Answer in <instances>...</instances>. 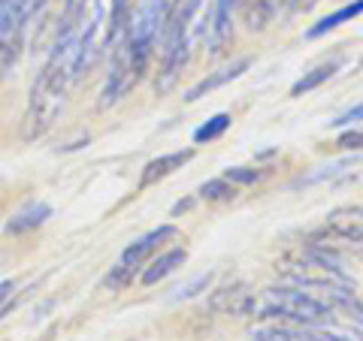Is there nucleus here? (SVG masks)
Wrapping results in <instances>:
<instances>
[{"mask_svg":"<svg viewBox=\"0 0 363 341\" xmlns=\"http://www.w3.org/2000/svg\"><path fill=\"white\" fill-rule=\"evenodd\" d=\"M73 54H76L73 42H52L49 58H45L43 70L30 85L28 109L25 118H21V139L25 142H37L61 118L67 91L73 85Z\"/></svg>","mask_w":363,"mask_h":341,"instance_id":"obj_1","label":"nucleus"},{"mask_svg":"<svg viewBox=\"0 0 363 341\" xmlns=\"http://www.w3.org/2000/svg\"><path fill=\"white\" fill-rule=\"evenodd\" d=\"M248 317H264V320L294 326H321L333 317V308L303 287H267L255 293Z\"/></svg>","mask_w":363,"mask_h":341,"instance_id":"obj_2","label":"nucleus"},{"mask_svg":"<svg viewBox=\"0 0 363 341\" xmlns=\"http://www.w3.org/2000/svg\"><path fill=\"white\" fill-rule=\"evenodd\" d=\"M200 9V0H169L167 18L161 28V73H157V94H167L176 85L182 67L188 64L191 45V21Z\"/></svg>","mask_w":363,"mask_h":341,"instance_id":"obj_3","label":"nucleus"},{"mask_svg":"<svg viewBox=\"0 0 363 341\" xmlns=\"http://www.w3.org/2000/svg\"><path fill=\"white\" fill-rule=\"evenodd\" d=\"M167 6H169V0H140L136 9H130V21H128V30H124L121 42L128 45L140 73H145V67L152 61V52H155L164 18H167Z\"/></svg>","mask_w":363,"mask_h":341,"instance_id":"obj_4","label":"nucleus"},{"mask_svg":"<svg viewBox=\"0 0 363 341\" xmlns=\"http://www.w3.org/2000/svg\"><path fill=\"white\" fill-rule=\"evenodd\" d=\"M173 238H179V226H173V224H161L157 230L140 236L133 245H128V248L121 251L118 263L112 266L109 275L104 278V287L112 290V293L130 287L133 278L145 269V263H149L152 257H157V251H161L167 242H173Z\"/></svg>","mask_w":363,"mask_h":341,"instance_id":"obj_5","label":"nucleus"},{"mask_svg":"<svg viewBox=\"0 0 363 341\" xmlns=\"http://www.w3.org/2000/svg\"><path fill=\"white\" fill-rule=\"evenodd\" d=\"M315 242H324L327 245V254L330 248H348V251H357L363 248V209L357 206H342L327 214V224H324V233L321 238ZM324 251V248H321Z\"/></svg>","mask_w":363,"mask_h":341,"instance_id":"obj_6","label":"nucleus"},{"mask_svg":"<svg viewBox=\"0 0 363 341\" xmlns=\"http://www.w3.org/2000/svg\"><path fill=\"white\" fill-rule=\"evenodd\" d=\"M143 73L136 70V64L130 58L128 45L118 42L116 45V54H112V64H109V76H106V85H104V94H100V109H109L116 106L118 100L128 94V91L140 82Z\"/></svg>","mask_w":363,"mask_h":341,"instance_id":"obj_7","label":"nucleus"},{"mask_svg":"<svg viewBox=\"0 0 363 341\" xmlns=\"http://www.w3.org/2000/svg\"><path fill=\"white\" fill-rule=\"evenodd\" d=\"M252 341H351V335L327 333V329H321V326L279 323V326H260V329H255Z\"/></svg>","mask_w":363,"mask_h":341,"instance_id":"obj_8","label":"nucleus"},{"mask_svg":"<svg viewBox=\"0 0 363 341\" xmlns=\"http://www.w3.org/2000/svg\"><path fill=\"white\" fill-rule=\"evenodd\" d=\"M252 302H255V290L248 284H230L221 287L209 296V308L218 314H233V317H245L252 314Z\"/></svg>","mask_w":363,"mask_h":341,"instance_id":"obj_9","label":"nucleus"},{"mask_svg":"<svg viewBox=\"0 0 363 341\" xmlns=\"http://www.w3.org/2000/svg\"><path fill=\"white\" fill-rule=\"evenodd\" d=\"M191 157H194V149H185V151H169V154H161V157H155V161H149L143 166V175H140V190L145 187H152L157 185L161 178L167 175H173L176 169L185 166Z\"/></svg>","mask_w":363,"mask_h":341,"instance_id":"obj_10","label":"nucleus"},{"mask_svg":"<svg viewBox=\"0 0 363 341\" xmlns=\"http://www.w3.org/2000/svg\"><path fill=\"white\" fill-rule=\"evenodd\" d=\"M248 67H252V61H248V58L233 61L230 67H224V70L212 73V76H206V79H200L194 88H188V91H185V100H188V103H197L200 97H206V94H212V91L224 88L227 82H233V79H240V76L248 70Z\"/></svg>","mask_w":363,"mask_h":341,"instance_id":"obj_11","label":"nucleus"},{"mask_svg":"<svg viewBox=\"0 0 363 341\" xmlns=\"http://www.w3.org/2000/svg\"><path fill=\"white\" fill-rule=\"evenodd\" d=\"M185 260H188L185 248H169V251H164L161 257H152L149 263H145L140 281L145 284V287H155L157 281H164L167 275H173V272H176L182 263H185Z\"/></svg>","mask_w":363,"mask_h":341,"instance_id":"obj_12","label":"nucleus"},{"mask_svg":"<svg viewBox=\"0 0 363 341\" xmlns=\"http://www.w3.org/2000/svg\"><path fill=\"white\" fill-rule=\"evenodd\" d=\"M339 67H342V58H333V61H324V64L312 67L309 73H303V79H297V82H294V88H291V97L309 94V91H315L318 85L330 82V79L339 73Z\"/></svg>","mask_w":363,"mask_h":341,"instance_id":"obj_13","label":"nucleus"},{"mask_svg":"<svg viewBox=\"0 0 363 341\" xmlns=\"http://www.w3.org/2000/svg\"><path fill=\"white\" fill-rule=\"evenodd\" d=\"M49 218H52V209L45 206V202H30V206H25L13 221L6 224V233H28V230H37V226H43Z\"/></svg>","mask_w":363,"mask_h":341,"instance_id":"obj_14","label":"nucleus"},{"mask_svg":"<svg viewBox=\"0 0 363 341\" xmlns=\"http://www.w3.org/2000/svg\"><path fill=\"white\" fill-rule=\"evenodd\" d=\"M360 13H363V0H354V4H348V6L336 9V13H330V16H324L321 21H318V25H312L309 30H306V37H309V40H315V37H324V33L336 30L339 25H345V21L357 18Z\"/></svg>","mask_w":363,"mask_h":341,"instance_id":"obj_15","label":"nucleus"},{"mask_svg":"<svg viewBox=\"0 0 363 341\" xmlns=\"http://www.w3.org/2000/svg\"><path fill=\"white\" fill-rule=\"evenodd\" d=\"M130 0H112L109 4V25H106V49L109 45H118L124 30H128L130 21Z\"/></svg>","mask_w":363,"mask_h":341,"instance_id":"obj_16","label":"nucleus"},{"mask_svg":"<svg viewBox=\"0 0 363 341\" xmlns=\"http://www.w3.org/2000/svg\"><path fill=\"white\" fill-rule=\"evenodd\" d=\"M281 4H285V0H248V6H245L248 28H252V30H260L272 16H276V9H279Z\"/></svg>","mask_w":363,"mask_h":341,"instance_id":"obj_17","label":"nucleus"},{"mask_svg":"<svg viewBox=\"0 0 363 341\" xmlns=\"http://www.w3.org/2000/svg\"><path fill=\"white\" fill-rule=\"evenodd\" d=\"M230 115H227V112H218V115H212L206 124H203V127H197L194 130V142H212V139H218V136L230 127Z\"/></svg>","mask_w":363,"mask_h":341,"instance_id":"obj_18","label":"nucleus"},{"mask_svg":"<svg viewBox=\"0 0 363 341\" xmlns=\"http://www.w3.org/2000/svg\"><path fill=\"white\" fill-rule=\"evenodd\" d=\"M200 197H203V200H212V202H218V200H233V197H236V187L221 175V178L206 181V185L200 187Z\"/></svg>","mask_w":363,"mask_h":341,"instance_id":"obj_19","label":"nucleus"},{"mask_svg":"<svg viewBox=\"0 0 363 341\" xmlns=\"http://www.w3.org/2000/svg\"><path fill=\"white\" fill-rule=\"evenodd\" d=\"M224 178L230 181V185H255L260 173L257 169H248V166H230V169H224Z\"/></svg>","mask_w":363,"mask_h":341,"instance_id":"obj_20","label":"nucleus"},{"mask_svg":"<svg viewBox=\"0 0 363 341\" xmlns=\"http://www.w3.org/2000/svg\"><path fill=\"white\" fill-rule=\"evenodd\" d=\"M209 281H212V275H200V278H194L191 284H185V287H182L173 299L179 302V299H191V296H197L200 290H206V287H209Z\"/></svg>","mask_w":363,"mask_h":341,"instance_id":"obj_21","label":"nucleus"},{"mask_svg":"<svg viewBox=\"0 0 363 341\" xmlns=\"http://www.w3.org/2000/svg\"><path fill=\"white\" fill-rule=\"evenodd\" d=\"M336 145H339V149H345V151L363 149V130H348V133H342V136L336 139Z\"/></svg>","mask_w":363,"mask_h":341,"instance_id":"obj_22","label":"nucleus"},{"mask_svg":"<svg viewBox=\"0 0 363 341\" xmlns=\"http://www.w3.org/2000/svg\"><path fill=\"white\" fill-rule=\"evenodd\" d=\"M360 118H363V103H357L354 109H348L345 115H339L333 124H351V121H360Z\"/></svg>","mask_w":363,"mask_h":341,"instance_id":"obj_23","label":"nucleus"},{"mask_svg":"<svg viewBox=\"0 0 363 341\" xmlns=\"http://www.w3.org/2000/svg\"><path fill=\"white\" fill-rule=\"evenodd\" d=\"M13 290H16V284H13V281H4V284H0V302H4Z\"/></svg>","mask_w":363,"mask_h":341,"instance_id":"obj_24","label":"nucleus"},{"mask_svg":"<svg viewBox=\"0 0 363 341\" xmlns=\"http://www.w3.org/2000/svg\"><path fill=\"white\" fill-rule=\"evenodd\" d=\"M45 4H49V0H28V9H30V16H33V13H40V9H43Z\"/></svg>","mask_w":363,"mask_h":341,"instance_id":"obj_25","label":"nucleus"}]
</instances>
